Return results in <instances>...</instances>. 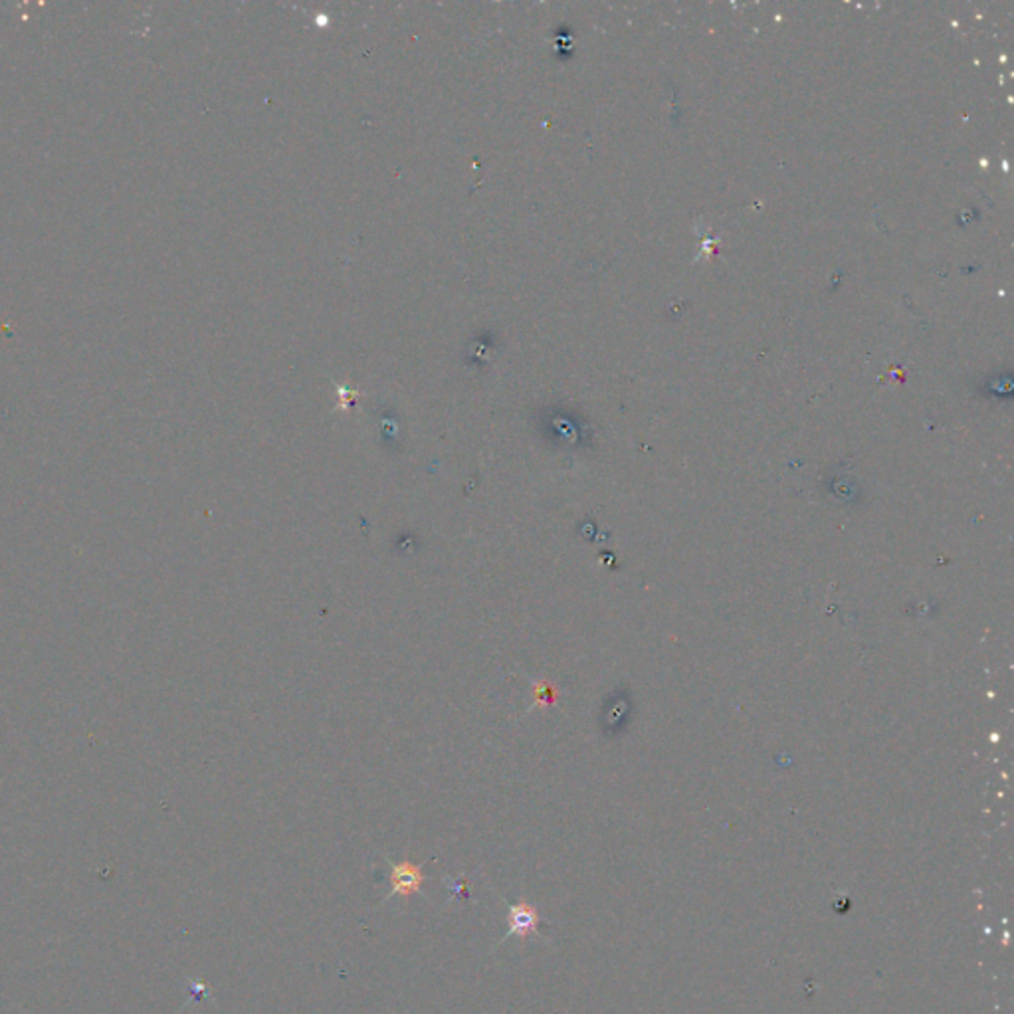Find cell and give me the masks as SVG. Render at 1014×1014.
Instances as JSON below:
<instances>
[{"instance_id": "obj_1", "label": "cell", "mask_w": 1014, "mask_h": 1014, "mask_svg": "<svg viewBox=\"0 0 1014 1014\" xmlns=\"http://www.w3.org/2000/svg\"><path fill=\"white\" fill-rule=\"evenodd\" d=\"M541 924L539 911L527 901H517V904H509L507 909V935L506 937H517L524 941L527 935L537 934Z\"/></svg>"}, {"instance_id": "obj_2", "label": "cell", "mask_w": 1014, "mask_h": 1014, "mask_svg": "<svg viewBox=\"0 0 1014 1014\" xmlns=\"http://www.w3.org/2000/svg\"><path fill=\"white\" fill-rule=\"evenodd\" d=\"M391 892L388 896H403L411 898L413 894L420 892V886L424 882V876L420 872V868L411 862H401L391 866Z\"/></svg>"}]
</instances>
